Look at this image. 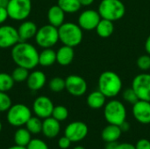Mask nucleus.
Returning a JSON list of instances; mask_svg holds the SVG:
<instances>
[{
    "label": "nucleus",
    "instance_id": "nucleus-42",
    "mask_svg": "<svg viewBox=\"0 0 150 149\" xmlns=\"http://www.w3.org/2000/svg\"><path fill=\"white\" fill-rule=\"evenodd\" d=\"M145 50L148 54L150 55V34L148 36L146 41H145Z\"/></svg>",
    "mask_w": 150,
    "mask_h": 149
},
{
    "label": "nucleus",
    "instance_id": "nucleus-12",
    "mask_svg": "<svg viewBox=\"0 0 150 149\" xmlns=\"http://www.w3.org/2000/svg\"><path fill=\"white\" fill-rule=\"evenodd\" d=\"M19 41L17 28L10 25H0V48L12 47Z\"/></svg>",
    "mask_w": 150,
    "mask_h": 149
},
{
    "label": "nucleus",
    "instance_id": "nucleus-40",
    "mask_svg": "<svg viewBox=\"0 0 150 149\" xmlns=\"http://www.w3.org/2000/svg\"><path fill=\"white\" fill-rule=\"evenodd\" d=\"M118 142L117 141H114V142H108L106 143V146H105V149H117L118 147Z\"/></svg>",
    "mask_w": 150,
    "mask_h": 149
},
{
    "label": "nucleus",
    "instance_id": "nucleus-18",
    "mask_svg": "<svg viewBox=\"0 0 150 149\" xmlns=\"http://www.w3.org/2000/svg\"><path fill=\"white\" fill-rule=\"evenodd\" d=\"M38 27L36 24L31 20H24L18 28L20 41H26L35 37Z\"/></svg>",
    "mask_w": 150,
    "mask_h": 149
},
{
    "label": "nucleus",
    "instance_id": "nucleus-35",
    "mask_svg": "<svg viewBox=\"0 0 150 149\" xmlns=\"http://www.w3.org/2000/svg\"><path fill=\"white\" fill-rule=\"evenodd\" d=\"M27 149H49L47 143L40 139H32L26 146Z\"/></svg>",
    "mask_w": 150,
    "mask_h": 149
},
{
    "label": "nucleus",
    "instance_id": "nucleus-33",
    "mask_svg": "<svg viewBox=\"0 0 150 149\" xmlns=\"http://www.w3.org/2000/svg\"><path fill=\"white\" fill-rule=\"evenodd\" d=\"M122 97H123V99L126 102H127L129 104H132V105L135 104L139 100L136 93L134 92V90H133L132 87L131 88H127L125 90H123V92H122Z\"/></svg>",
    "mask_w": 150,
    "mask_h": 149
},
{
    "label": "nucleus",
    "instance_id": "nucleus-14",
    "mask_svg": "<svg viewBox=\"0 0 150 149\" xmlns=\"http://www.w3.org/2000/svg\"><path fill=\"white\" fill-rule=\"evenodd\" d=\"M54 107L52 100L46 96L38 97L33 104V111L35 116L43 119L52 116Z\"/></svg>",
    "mask_w": 150,
    "mask_h": 149
},
{
    "label": "nucleus",
    "instance_id": "nucleus-8",
    "mask_svg": "<svg viewBox=\"0 0 150 149\" xmlns=\"http://www.w3.org/2000/svg\"><path fill=\"white\" fill-rule=\"evenodd\" d=\"M31 117V110L23 104L12 105L7 111V121L11 126L15 127L25 126Z\"/></svg>",
    "mask_w": 150,
    "mask_h": 149
},
{
    "label": "nucleus",
    "instance_id": "nucleus-44",
    "mask_svg": "<svg viewBox=\"0 0 150 149\" xmlns=\"http://www.w3.org/2000/svg\"><path fill=\"white\" fill-rule=\"evenodd\" d=\"M9 3V0H0V7H5L7 6Z\"/></svg>",
    "mask_w": 150,
    "mask_h": 149
},
{
    "label": "nucleus",
    "instance_id": "nucleus-37",
    "mask_svg": "<svg viewBox=\"0 0 150 149\" xmlns=\"http://www.w3.org/2000/svg\"><path fill=\"white\" fill-rule=\"evenodd\" d=\"M136 149H150V141L147 139H142L137 141L135 145Z\"/></svg>",
    "mask_w": 150,
    "mask_h": 149
},
{
    "label": "nucleus",
    "instance_id": "nucleus-25",
    "mask_svg": "<svg viewBox=\"0 0 150 149\" xmlns=\"http://www.w3.org/2000/svg\"><path fill=\"white\" fill-rule=\"evenodd\" d=\"M32 140V133L23 127H18V129L14 133V142L15 145L26 147Z\"/></svg>",
    "mask_w": 150,
    "mask_h": 149
},
{
    "label": "nucleus",
    "instance_id": "nucleus-46",
    "mask_svg": "<svg viewBox=\"0 0 150 149\" xmlns=\"http://www.w3.org/2000/svg\"><path fill=\"white\" fill-rule=\"evenodd\" d=\"M73 149H85L83 147H82V146H76V147H75Z\"/></svg>",
    "mask_w": 150,
    "mask_h": 149
},
{
    "label": "nucleus",
    "instance_id": "nucleus-26",
    "mask_svg": "<svg viewBox=\"0 0 150 149\" xmlns=\"http://www.w3.org/2000/svg\"><path fill=\"white\" fill-rule=\"evenodd\" d=\"M57 4L65 13H76L82 7L79 0H57Z\"/></svg>",
    "mask_w": 150,
    "mask_h": 149
},
{
    "label": "nucleus",
    "instance_id": "nucleus-38",
    "mask_svg": "<svg viewBox=\"0 0 150 149\" xmlns=\"http://www.w3.org/2000/svg\"><path fill=\"white\" fill-rule=\"evenodd\" d=\"M9 18L8 11L5 7H0V25H3Z\"/></svg>",
    "mask_w": 150,
    "mask_h": 149
},
{
    "label": "nucleus",
    "instance_id": "nucleus-9",
    "mask_svg": "<svg viewBox=\"0 0 150 149\" xmlns=\"http://www.w3.org/2000/svg\"><path fill=\"white\" fill-rule=\"evenodd\" d=\"M132 88L139 100L150 102V74L141 73L136 75L132 81Z\"/></svg>",
    "mask_w": 150,
    "mask_h": 149
},
{
    "label": "nucleus",
    "instance_id": "nucleus-10",
    "mask_svg": "<svg viewBox=\"0 0 150 149\" xmlns=\"http://www.w3.org/2000/svg\"><path fill=\"white\" fill-rule=\"evenodd\" d=\"M88 89L86 80L78 75H69L65 79V90L74 97L83 96Z\"/></svg>",
    "mask_w": 150,
    "mask_h": 149
},
{
    "label": "nucleus",
    "instance_id": "nucleus-22",
    "mask_svg": "<svg viewBox=\"0 0 150 149\" xmlns=\"http://www.w3.org/2000/svg\"><path fill=\"white\" fill-rule=\"evenodd\" d=\"M87 105L90 108L94 110H98L104 107L106 104V97L100 91L95 90L91 92L87 97Z\"/></svg>",
    "mask_w": 150,
    "mask_h": 149
},
{
    "label": "nucleus",
    "instance_id": "nucleus-19",
    "mask_svg": "<svg viewBox=\"0 0 150 149\" xmlns=\"http://www.w3.org/2000/svg\"><path fill=\"white\" fill-rule=\"evenodd\" d=\"M65 14L64 11L58 4L52 5L47 11L48 23L58 28L65 22Z\"/></svg>",
    "mask_w": 150,
    "mask_h": 149
},
{
    "label": "nucleus",
    "instance_id": "nucleus-11",
    "mask_svg": "<svg viewBox=\"0 0 150 149\" xmlns=\"http://www.w3.org/2000/svg\"><path fill=\"white\" fill-rule=\"evenodd\" d=\"M101 18H102L98 11L87 9L80 13L77 24L84 31H92L96 29Z\"/></svg>",
    "mask_w": 150,
    "mask_h": 149
},
{
    "label": "nucleus",
    "instance_id": "nucleus-6",
    "mask_svg": "<svg viewBox=\"0 0 150 149\" xmlns=\"http://www.w3.org/2000/svg\"><path fill=\"white\" fill-rule=\"evenodd\" d=\"M35 41L37 45L42 48H51L59 41V32L58 28L47 24L38 28Z\"/></svg>",
    "mask_w": 150,
    "mask_h": 149
},
{
    "label": "nucleus",
    "instance_id": "nucleus-2",
    "mask_svg": "<svg viewBox=\"0 0 150 149\" xmlns=\"http://www.w3.org/2000/svg\"><path fill=\"white\" fill-rule=\"evenodd\" d=\"M98 90H100L106 97L113 98L117 97L122 90L123 82L120 76L112 70L102 72L98 80Z\"/></svg>",
    "mask_w": 150,
    "mask_h": 149
},
{
    "label": "nucleus",
    "instance_id": "nucleus-1",
    "mask_svg": "<svg viewBox=\"0 0 150 149\" xmlns=\"http://www.w3.org/2000/svg\"><path fill=\"white\" fill-rule=\"evenodd\" d=\"M39 52L36 47L26 41H19L11 47V55L17 66L33 69L39 65Z\"/></svg>",
    "mask_w": 150,
    "mask_h": 149
},
{
    "label": "nucleus",
    "instance_id": "nucleus-27",
    "mask_svg": "<svg viewBox=\"0 0 150 149\" xmlns=\"http://www.w3.org/2000/svg\"><path fill=\"white\" fill-rule=\"evenodd\" d=\"M25 126L32 134H39L42 132V121L41 119L37 116H32Z\"/></svg>",
    "mask_w": 150,
    "mask_h": 149
},
{
    "label": "nucleus",
    "instance_id": "nucleus-43",
    "mask_svg": "<svg viewBox=\"0 0 150 149\" xmlns=\"http://www.w3.org/2000/svg\"><path fill=\"white\" fill-rule=\"evenodd\" d=\"M94 1L95 0H79L82 6H90L91 4H92L94 3Z\"/></svg>",
    "mask_w": 150,
    "mask_h": 149
},
{
    "label": "nucleus",
    "instance_id": "nucleus-5",
    "mask_svg": "<svg viewBox=\"0 0 150 149\" xmlns=\"http://www.w3.org/2000/svg\"><path fill=\"white\" fill-rule=\"evenodd\" d=\"M104 117L108 124L120 126L126 121L127 109L120 100H110L104 106Z\"/></svg>",
    "mask_w": 150,
    "mask_h": 149
},
{
    "label": "nucleus",
    "instance_id": "nucleus-21",
    "mask_svg": "<svg viewBox=\"0 0 150 149\" xmlns=\"http://www.w3.org/2000/svg\"><path fill=\"white\" fill-rule=\"evenodd\" d=\"M121 134H122V131H121L120 126L109 124L103 129V131L101 133V137L104 141L108 143V142L118 141V140L120 138Z\"/></svg>",
    "mask_w": 150,
    "mask_h": 149
},
{
    "label": "nucleus",
    "instance_id": "nucleus-24",
    "mask_svg": "<svg viewBox=\"0 0 150 149\" xmlns=\"http://www.w3.org/2000/svg\"><path fill=\"white\" fill-rule=\"evenodd\" d=\"M56 62V52L51 48H43L39 54V64L42 67H50Z\"/></svg>",
    "mask_w": 150,
    "mask_h": 149
},
{
    "label": "nucleus",
    "instance_id": "nucleus-47",
    "mask_svg": "<svg viewBox=\"0 0 150 149\" xmlns=\"http://www.w3.org/2000/svg\"><path fill=\"white\" fill-rule=\"evenodd\" d=\"M2 128H3V125H2V123H1V121H0V132L2 131Z\"/></svg>",
    "mask_w": 150,
    "mask_h": 149
},
{
    "label": "nucleus",
    "instance_id": "nucleus-29",
    "mask_svg": "<svg viewBox=\"0 0 150 149\" xmlns=\"http://www.w3.org/2000/svg\"><path fill=\"white\" fill-rule=\"evenodd\" d=\"M29 74H30L29 69L23 68V67L17 66V68L13 69V71L11 73V76H12L14 82L22 83V82H25L27 80Z\"/></svg>",
    "mask_w": 150,
    "mask_h": 149
},
{
    "label": "nucleus",
    "instance_id": "nucleus-36",
    "mask_svg": "<svg viewBox=\"0 0 150 149\" xmlns=\"http://www.w3.org/2000/svg\"><path fill=\"white\" fill-rule=\"evenodd\" d=\"M72 141L68 138L66 137L65 135L63 137H61L58 141V147L61 149H68L70 145H71Z\"/></svg>",
    "mask_w": 150,
    "mask_h": 149
},
{
    "label": "nucleus",
    "instance_id": "nucleus-34",
    "mask_svg": "<svg viewBox=\"0 0 150 149\" xmlns=\"http://www.w3.org/2000/svg\"><path fill=\"white\" fill-rule=\"evenodd\" d=\"M137 67L142 71H148L150 69V55L149 54H142L141 55L136 61Z\"/></svg>",
    "mask_w": 150,
    "mask_h": 149
},
{
    "label": "nucleus",
    "instance_id": "nucleus-41",
    "mask_svg": "<svg viewBox=\"0 0 150 149\" xmlns=\"http://www.w3.org/2000/svg\"><path fill=\"white\" fill-rule=\"evenodd\" d=\"M120 127L122 133H123V132H127V131L129 130V128H130V125H129L127 121H125V122H123V123L120 126Z\"/></svg>",
    "mask_w": 150,
    "mask_h": 149
},
{
    "label": "nucleus",
    "instance_id": "nucleus-23",
    "mask_svg": "<svg viewBox=\"0 0 150 149\" xmlns=\"http://www.w3.org/2000/svg\"><path fill=\"white\" fill-rule=\"evenodd\" d=\"M95 30H96L97 34L100 38L106 39V38H109L110 36H112V34L113 33L114 24L111 20H108L105 18H101Z\"/></svg>",
    "mask_w": 150,
    "mask_h": 149
},
{
    "label": "nucleus",
    "instance_id": "nucleus-17",
    "mask_svg": "<svg viewBox=\"0 0 150 149\" xmlns=\"http://www.w3.org/2000/svg\"><path fill=\"white\" fill-rule=\"evenodd\" d=\"M46 83H47V76L40 70L32 71L29 74L28 78L26 80L27 87L33 91H36L42 89L45 86Z\"/></svg>",
    "mask_w": 150,
    "mask_h": 149
},
{
    "label": "nucleus",
    "instance_id": "nucleus-39",
    "mask_svg": "<svg viewBox=\"0 0 150 149\" xmlns=\"http://www.w3.org/2000/svg\"><path fill=\"white\" fill-rule=\"evenodd\" d=\"M117 149H136L135 148V145H133L131 143H120L118 144Z\"/></svg>",
    "mask_w": 150,
    "mask_h": 149
},
{
    "label": "nucleus",
    "instance_id": "nucleus-20",
    "mask_svg": "<svg viewBox=\"0 0 150 149\" xmlns=\"http://www.w3.org/2000/svg\"><path fill=\"white\" fill-rule=\"evenodd\" d=\"M74 47L63 45L56 51V62L61 66H69L74 60Z\"/></svg>",
    "mask_w": 150,
    "mask_h": 149
},
{
    "label": "nucleus",
    "instance_id": "nucleus-7",
    "mask_svg": "<svg viewBox=\"0 0 150 149\" xmlns=\"http://www.w3.org/2000/svg\"><path fill=\"white\" fill-rule=\"evenodd\" d=\"M6 10L10 18L15 21H24L31 14L32 0H9Z\"/></svg>",
    "mask_w": 150,
    "mask_h": 149
},
{
    "label": "nucleus",
    "instance_id": "nucleus-28",
    "mask_svg": "<svg viewBox=\"0 0 150 149\" xmlns=\"http://www.w3.org/2000/svg\"><path fill=\"white\" fill-rule=\"evenodd\" d=\"M14 80L11 75L0 72V91L7 92L14 86Z\"/></svg>",
    "mask_w": 150,
    "mask_h": 149
},
{
    "label": "nucleus",
    "instance_id": "nucleus-30",
    "mask_svg": "<svg viewBox=\"0 0 150 149\" xmlns=\"http://www.w3.org/2000/svg\"><path fill=\"white\" fill-rule=\"evenodd\" d=\"M48 87L51 91L58 93L65 90V79L60 77V76H55L53 77L48 83Z\"/></svg>",
    "mask_w": 150,
    "mask_h": 149
},
{
    "label": "nucleus",
    "instance_id": "nucleus-3",
    "mask_svg": "<svg viewBox=\"0 0 150 149\" xmlns=\"http://www.w3.org/2000/svg\"><path fill=\"white\" fill-rule=\"evenodd\" d=\"M83 29L78 24L73 22H64L61 26L58 27L59 40L66 46L72 47H77L81 44L83 33Z\"/></svg>",
    "mask_w": 150,
    "mask_h": 149
},
{
    "label": "nucleus",
    "instance_id": "nucleus-16",
    "mask_svg": "<svg viewBox=\"0 0 150 149\" xmlns=\"http://www.w3.org/2000/svg\"><path fill=\"white\" fill-rule=\"evenodd\" d=\"M61 131V125L60 121L56 120L54 118L48 117L44 119L42 121V133L48 139L55 138Z\"/></svg>",
    "mask_w": 150,
    "mask_h": 149
},
{
    "label": "nucleus",
    "instance_id": "nucleus-15",
    "mask_svg": "<svg viewBox=\"0 0 150 149\" xmlns=\"http://www.w3.org/2000/svg\"><path fill=\"white\" fill-rule=\"evenodd\" d=\"M134 118L141 124H150V102L144 100H138L133 105Z\"/></svg>",
    "mask_w": 150,
    "mask_h": 149
},
{
    "label": "nucleus",
    "instance_id": "nucleus-31",
    "mask_svg": "<svg viewBox=\"0 0 150 149\" xmlns=\"http://www.w3.org/2000/svg\"><path fill=\"white\" fill-rule=\"evenodd\" d=\"M52 117L60 122L64 121L69 117V111L63 105H56L54 107V110L52 112Z\"/></svg>",
    "mask_w": 150,
    "mask_h": 149
},
{
    "label": "nucleus",
    "instance_id": "nucleus-45",
    "mask_svg": "<svg viewBox=\"0 0 150 149\" xmlns=\"http://www.w3.org/2000/svg\"><path fill=\"white\" fill-rule=\"evenodd\" d=\"M7 149H27L26 147H21V146H18V145H14L12 147H10Z\"/></svg>",
    "mask_w": 150,
    "mask_h": 149
},
{
    "label": "nucleus",
    "instance_id": "nucleus-4",
    "mask_svg": "<svg viewBox=\"0 0 150 149\" xmlns=\"http://www.w3.org/2000/svg\"><path fill=\"white\" fill-rule=\"evenodd\" d=\"M98 11L102 18L114 22L125 16L126 7L121 0H102L98 4Z\"/></svg>",
    "mask_w": 150,
    "mask_h": 149
},
{
    "label": "nucleus",
    "instance_id": "nucleus-13",
    "mask_svg": "<svg viewBox=\"0 0 150 149\" xmlns=\"http://www.w3.org/2000/svg\"><path fill=\"white\" fill-rule=\"evenodd\" d=\"M88 132V126L84 122L74 121L66 126L64 134L72 142H79L86 138Z\"/></svg>",
    "mask_w": 150,
    "mask_h": 149
},
{
    "label": "nucleus",
    "instance_id": "nucleus-32",
    "mask_svg": "<svg viewBox=\"0 0 150 149\" xmlns=\"http://www.w3.org/2000/svg\"><path fill=\"white\" fill-rule=\"evenodd\" d=\"M12 105L11 99L6 92L0 91V112H7Z\"/></svg>",
    "mask_w": 150,
    "mask_h": 149
}]
</instances>
